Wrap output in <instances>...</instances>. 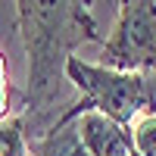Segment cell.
I'll return each mask as SVG.
<instances>
[{
  "instance_id": "cell-3",
  "label": "cell",
  "mask_w": 156,
  "mask_h": 156,
  "mask_svg": "<svg viewBox=\"0 0 156 156\" xmlns=\"http://www.w3.org/2000/svg\"><path fill=\"white\" fill-rule=\"evenodd\" d=\"M100 66L156 72V0H119V22L100 44Z\"/></svg>"
},
{
  "instance_id": "cell-1",
  "label": "cell",
  "mask_w": 156,
  "mask_h": 156,
  "mask_svg": "<svg viewBox=\"0 0 156 156\" xmlns=\"http://www.w3.org/2000/svg\"><path fill=\"white\" fill-rule=\"evenodd\" d=\"M19 34L28 53V90L19 115L25 144L37 140L56 125L69 106L62 103L66 62L78 44H103L87 0H16Z\"/></svg>"
},
{
  "instance_id": "cell-6",
  "label": "cell",
  "mask_w": 156,
  "mask_h": 156,
  "mask_svg": "<svg viewBox=\"0 0 156 156\" xmlns=\"http://www.w3.org/2000/svg\"><path fill=\"white\" fill-rule=\"evenodd\" d=\"M128 131H131V144L140 156H156V112L134 119V125Z\"/></svg>"
},
{
  "instance_id": "cell-5",
  "label": "cell",
  "mask_w": 156,
  "mask_h": 156,
  "mask_svg": "<svg viewBox=\"0 0 156 156\" xmlns=\"http://www.w3.org/2000/svg\"><path fill=\"white\" fill-rule=\"evenodd\" d=\"M31 156H90L75 122H56L47 134L28 144Z\"/></svg>"
},
{
  "instance_id": "cell-9",
  "label": "cell",
  "mask_w": 156,
  "mask_h": 156,
  "mask_svg": "<svg viewBox=\"0 0 156 156\" xmlns=\"http://www.w3.org/2000/svg\"><path fill=\"white\" fill-rule=\"evenodd\" d=\"M0 84H6V62H3V56H0Z\"/></svg>"
},
{
  "instance_id": "cell-7",
  "label": "cell",
  "mask_w": 156,
  "mask_h": 156,
  "mask_svg": "<svg viewBox=\"0 0 156 156\" xmlns=\"http://www.w3.org/2000/svg\"><path fill=\"white\" fill-rule=\"evenodd\" d=\"M0 156H28V144H25V131L19 119L0 122Z\"/></svg>"
},
{
  "instance_id": "cell-4",
  "label": "cell",
  "mask_w": 156,
  "mask_h": 156,
  "mask_svg": "<svg viewBox=\"0 0 156 156\" xmlns=\"http://www.w3.org/2000/svg\"><path fill=\"white\" fill-rule=\"evenodd\" d=\"M78 134H81L84 147L90 156H140L131 144V131L122 128L119 122L106 119L97 109H87L75 119Z\"/></svg>"
},
{
  "instance_id": "cell-2",
  "label": "cell",
  "mask_w": 156,
  "mask_h": 156,
  "mask_svg": "<svg viewBox=\"0 0 156 156\" xmlns=\"http://www.w3.org/2000/svg\"><path fill=\"white\" fill-rule=\"evenodd\" d=\"M66 81L78 87L81 100L69 103V109L59 115L62 122H75L81 112L97 109L106 119L119 122L122 128H131L134 119L147 112H156V90L153 78L144 72H119L109 66H97V62H84L81 56H69L66 62Z\"/></svg>"
},
{
  "instance_id": "cell-8",
  "label": "cell",
  "mask_w": 156,
  "mask_h": 156,
  "mask_svg": "<svg viewBox=\"0 0 156 156\" xmlns=\"http://www.w3.org/2000/svg\"><path fill=\"white\" fill-rule=\"evenodd\" d=\"M9 115V87L0 84V119H6Z\"/></svg>"
}]
</instances>
